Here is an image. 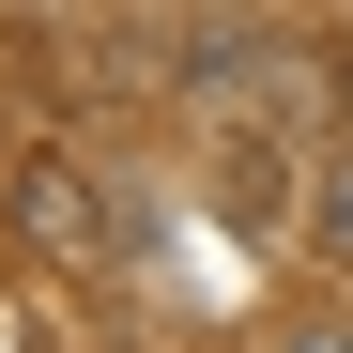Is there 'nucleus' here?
<instances>
[{
  "mask_svg": "<svg viewBox=\"0 0 353 353\" xmlns=\"http://www.w3.org/2000/svg\"><path fill=\"white\" fill-rule=\"evenodd\" d=\"M307 246H323V276H353V154L307 169Z\"/></svg>",
  "mask_w": 353,
  "mask_h": 353,
  "instance_id": "f03ea898",
  "label": "nucleus"
},
{
  "mask_svg": "<svg viewBox=\"0 0 353 353\" xmlns=\"http://www.w3.org/2000/svg\"><path fill=\"white\" fill-rule=\"evenodd\" d=\"M16 230H31L46 261H92V246H108V215H92V185H77V154H31V169H16Z\"/></svg>",
  "mask_w": 353,
  "mask_h": 353,
  "instance_id": "f257e3e1",
  "label": "nucleus"
},
{
  "mask_svg": "<svg viewBox=\"0 0 353 353\" xmlns=\"http://www.w3.org/2000/svg\"><path fill=\"white\" fill-rule=\"evenodd\" d=\"M276 353H353V323H323V338H276Z\"/></svg>",
  "mask_w": 353,
  "mask_h": 353,
  "instance_id": "7ed1b4c3",
  "label": "nucleus"
},
{
  "mask_svg": "<svg viewBox=\"0 0 353 353\" xmlns=\"http://www.w3.org/2000/svg\"><path fill=\"white\" fill-rule=\"evenodd\" d=\"M0 353H31V323H16V307H0Z\"/></svg>",
  "mask_w": 353,
  "mask_h": 353,
  "instance_id": "20e7f679",
  "label": "nucleus"
}]
</instances>
